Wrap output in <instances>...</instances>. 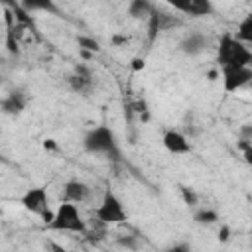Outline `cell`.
I'll use <instances>...</instances> for the list:
<instances>
[{"label":"cell","mask_w":252,"mask_h":252,"mask_svg":"<svg viewBox=\"0 0 252 252\" xmlns=\"http://www.w3.org/2000/svg\"><path fill=\"white\" fill-rule=\"evenodd\" d=\"M217 63L222 67H252V51L232 33H224L217 47Z\"/></svg>","instance_id":"cell-1"},{"label":"cell","mask_w":252,"mask_h":252,"mask_svg":"<svg viewBox=\"0 0 252 252\" xmlns=\"http://www.w3.org/2000/svg\"><path fill=\"white\" fill-rule=\"evenodd\" d=\"M83 150L87 154H98V156L118 158V144H116L114 132L108 126H104V124L91 128L83 136Z\"/></svg>","instance_id":"cell-2"},{"label":"cell","mask_w":252,"mask_h":252,"mask_svg":"<svg viewBox=\"0 0 252 252\" xmlns=\"http://www.w3.org/2000/svg\"><path fill=\"white\" fill-rule=\"evenodd\" d=\"M45 228H49V230H61V232H79V234H85L87 232V222L81 219L79 209H77L75 203L61 201V205H57V209H55L53 220Z\"/></svg>","instance_id":"cell-3"},{"label":"cell","mask_w":252,"mask_h":252,"mask_svg":"<svg viewBox=\"0 0 252 252\" xmlns=\"http://www.w3.org/2000/svg\"><path fill=\"white\" fill-rule=\"evenodd\" d=\"M20 203L26 211H30L32 215H37L41 217V220L45 222V226L53 220L55 217V211L49 209V195H47V189L45 187H32L28 189L22 197H20Z\"/></svg>","instance_id":"cell-4"},{"label":"cell","mask_w":252,"mask_h":252,"mask_svg":"<svg viewBox=\"0 0 252 252\" xmlns=\"http://www.w3.org/2000/svg\"><path fill=\"white\" fill-rule=\"evenodd\" d=\"M94 215H96L98 222H102L104 226L106 224H120V222H124L128 219V215H126V211L122 207V201L112 191H104L102 201L96 207Z\"/></svg>","instance_id":"cell-5"},{"label":"cell","mask_w":252,"mask_h":252,"mask_svg":"<svg viewBox=\"0 0 252 252\" xmlns=\"http://www.w3.org/2000/svg\"><path fill=\"white\" fill-rule=\"evenodd\" d=\"M220 75L226 93H236L238 89L252 83V67H222Z\"/></svg>","instance_id":"cell-6"},{"label":"cell","mask_w":252,"mask_h":252,"mask_svg":"<svg viewBox=\"0 0 252 252\" xmlns=\"http://www.w3.org/2000/svg\"><path fill=\"white\" fill-rule=\"evenodd\" d=\"M171 6L173 10L187 14V16H195V18L211 16L215 12V6L209 0H173Z\"/></svg>","instance_id":"cell-7"},{"label":"cell","mask_w":252,"mask_h":252,"mask_svg":"<svg viewBox=\"0 0 252 252\" xmlns=\"http://www.w3.org/2000/svg\"><path fill=\"white\" fill-rule=\"evenodd\" d=\"M163 148L169 152V154H175V156H183V154H189L191 152V142L187 140V136L179 130H165L163 134Z\"/></svg>","instance_id":"cell-8"},{"label":"cell","mask_w":252,"mask_h":252,"mask_svg":"<svg viewBox=\"0 0 252 252\" xmlns=\"http://www.w3.org/2000/svg\"><path fill=\"white\" fill-rule=\"evenodd\" d=\"M209 47V39L207 35L199 33V32H193V33H187L181 41H179V51L189 55V57H195V55H201L203 51H207Z\"/></svg>","instance_id":"cell-9"},{"label":"cell","mask_w":252,"mask_h":252,"mask_svg":"<svg viewBox=\"0 0 252 252\" xmlns=\"http://www.w3.org/2000/svg\"><path fill=\"white\" fill-rule=\"evenodd\" d=\"M89 195H91V187L79 179H71L63 185V201L65 203L79 205V203H85L89 199Z\"/></svg>","instance_id":"cell-10"},{"label":"cell","mask_w":252,"mask_h":252,"mask_svg":"<svg viewBox=\"0 0 252 252\" xmlns=\"http://www.w3.org/2000/svg\"><path fill=\"white\" fill-rule=\"evenodd\" d=\"M26 94L22 91H12L10 94H6L2 98V112L8 116H18L24 112L26 108Z\"/></svg>","instance_id":"cell-11"},{"label":"cell","mask_w":252,"mask_h":252,"mask_svg":"<svg viewBox=\"0 0 252 252\" xmlns=\"http://www.w3.org/2000/svg\"><path fill=\"white\" fill-rule=\"evenodd\" d=\"M154 10H156V6H154L152 2H148V0H132V2L128 4V14H130L132 18H136V20L150 18V16L154 14Z\"/></svg>","instance_id":"cell-12"},{"label":"cell","mask_w":252,"mask_h":252,"mask_svg":"<svg viewBox=\"0 0 252 252\" xmlns=\"http://www.w3.org/2000/svg\"><path fill=\"white\" fill-rule=\"evenodd\" d=\"M67 83H69V89L73 93H79V94H89L93 91V79L91 77H81V75H75L73 73L67 79Z\"/></svg>","instance_id":"cell-13"},{"label":"cell","mask_w":252,"mask_h":252,"mask_svg":"<svg viewBox=\"0 0 252 252\" xmlns=\"http://www.w3.org/2000/svg\"><path fill=\"white\" fill-rule=\"evenodd\" d=\"M163 20H165V14H161V12H158V10H154V14L148 18V37H150V41H154V39L158 37L159 30L165 28Z\"/></svg>","instance_id":"cell-14"},{"label":"cell","mask_w":252,"mask_h":252,"mask_svg":"<svg viewBox=\"0 0 252 252\" xmlns=\"http://www.w3.org/2000/svg\"><path fill=\"white\" fill-rule=\"evenodd\" d=\"M236 39H240L242 43H252V14L240 20L238 30H236Z\"/></svg>","instance_id":"cell-15"},{"label":"cell","mask_w":252,"mask_h":252,"mask_svg":"<svg viewBox=\"0 0 252 252\" xmlns=\"http://www.w3.org/2000/svg\"><path fill=\"white\" fill-rule=\"evenodd\" d=\"M193 220H195L197 224H213V222L219 220V213H217L215 209H207V207H203V209H197V211H195Z\"/></svg>","instance_id":"cell-16"},{"label":"cell","mask_w":252,"mask_h":252,"mask_svg":"<svg viewBox=\"0 0 252 252\" xmlns=\"http://www.w3.org/2000/svg\"><path fill=\"white\" fill-rule=\"evenodd\" d=\"M77 43H79V49H81V51H89V53H96V51H100V43H98L94 37L79 35V37H77Z\"/></svg>","instance_id":"cell-17"},{"label":"cell","mask_w":252,"mask_h":252,"mask_svg":"<svg viewBox=\"0 0 252 252\" xmlns=\"http://www.w3.org/2000/svg\"><path fill=\"white\" fill-rule=\"evenodd\" d=\"M22 8L26 12H35V10H55L51 2H35V0H26L22 2Z\"/></svg>","instance_id":"cell-18"},{"label":"cell","mask_w":252,"mask_h":252,"mask_svg":"<svg viewBox=\"0 0 252 252\" xmlns=\"http://www.w3.org/2000/svg\"><path fill=\"white\" fill-rule=\"evenodd\" d=\"M179 193H181V199H183V203L185 205H189V207H195L197 203H199V195L193 191V189H189V187H179Z\"/></svg>","instance_id":"cell-19"},{"label":"cell","mask_w":252,"mask_h":252,"mask_svg":"<svg viewBox=\"0 0 252 252\" xmlns=\"http://www.w3.org/2000/svg\"><path fill=\"white\" fill-rule=\"evenodd\" d=\"M240 150H242V158H244V161L252 167V142H246V140H238V144H236Z\"/></svg>","instance_id":"cell-20"},{"label":"cell","mask_w":252,"mask_h":252,"mask_svg":"<svg viewBox=\"0 0 252 252\" xmlns=\"http://www.w3.org/2000/svg\"><path fill=\"white\" fill-rule=\"evenodd\" d=\"M116 242H118L120 246L128 248V250H138V248H140V242H138L136 236H120Z\"/></svg>","instance_id":"cell-21"},{"label":"cell","mask_w":252,"mask_h":252,"mask_svg":"<svg viewBox=\"0 0 252 252\" xmlns=\"http://www.w3.org/2000/svg\"><path fill=\"white\" fill-rule=\"evenodd\" d=\"M163 252H193V248L189 242H175V244L167 246Z\"/></svg>","instance_id":"cell-22"},{"label":"cell","mask_w":252,"mask_h":252,"mask_svg":"<svg viewBox=\"0 0 252 252\" xmlns=\"http://www.w3.org/2000/svg\"><path fill=\"white\" fill-rule=\"evenodd\" d=\"M220 242H228L230 240V226L228 224H222L220 228H219V236H217Z\"/></svg>","instance_id":"cell-23"},{"label":"cell","mask_w":252,"mask_h":252,"mask_svg":"<svg viewBox=\"0 0 252 252\" xmlns=\"http://www.w3.org/2000/svg\"><path fill=\"white\" fill-rule=\"evenodd\" d=\"M130 67H132L134 71H142V69L146 67V61H144L142 57H134V59H132V63H130Z\"/></svg>","instance_id":"cell-24"},{"label":"cell","mask_w":252,"mask_h":252,"mask_svg":"<svg viewBox=\"0 0 252 252\" xmlns=\"http://www.w3.org/2000/svg\"><path fill=\"white\" fill-rule=\"evenodd\" d=\"M75 75H81V77H91V79H93L91 69H89V67H85V65H75Z\"/></svg>","instance_id":"cell-25"},{"label":"cell","mask_w":252,"mask_h":252,"mask_svg":"<svg viewBox=\"0 0 252 252\" xmlns=\"http://www.w3.org/2000/svg\"><path fill=\"white\" fill-rule=\"evenodd\" d=\"M240 132H242V138H240V140H246V142H252V126H250V124H244Z\"/></svg>","instance_id":"cell-26"},{"label":"cell","mask_w":252,"mask_h":252,"mask_svg":"<svg viewBox=\"0 0 252 252\" xmlns=\"http://www.w3.org/2000/svg\"><path fill=\"white\" fill-rule=\"evenodd\" d=\"M43 148L45 150H57V144H55V140H43Z\"/></svg>","instance_id":"cell-27"},{"label":"cell","mask_w":252,"mask_h":252,"mask_svg":"<svg viewBox=\"0 0 252 252\" xmlns=\"http://www.w3.org/2000/svg\"><path fill=\"white\" fill-rule=\"evenodd\" d=\"M49 246H51V250L53 252H67V248H63L61 244H57V242H49Z\"/></svg>","instance_id":"cell-28"},{"label":"cell","mask_w":252,"mask_h":252,"mask_svg":"<svg viewBox=\"0 0 252 252\" xmlns=\"http://www.w3.org/2000/svg\"><path fill=\"white\" fill-rule=\"evenodd\" d=\"M126 41H128V37H118V35L112 37V43H126Z\"/></svg>","instance_id":"cell-29"}]
</instances>
